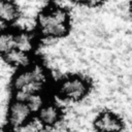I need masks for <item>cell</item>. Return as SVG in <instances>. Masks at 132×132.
<instances>
[{
	"label": "cell",
	"mask_w": 132,
	"mask_h": 132,
	"mask_svg": "<svg viewBox=\"0 0 132 132\" xmlns=\"http://www.w3.org/2000/svg\"><path fill=\"white\" fill-rule=\"evenodd\" d=\"M47 81L45 68L39 63H32L25 69H20L11 80L14 91V99L25 101L28 96L34 93H41Z\"/></svg>",
	"instance_id": "1"
},
{
	"label": "cell",
	"mask_w": 132,
	"mask_h": 132,
	"mask_svg": "<svg viewBox=\"0 0 132 132\" xmlns=\"http://www.w3.org/2000/svg\"><path fill=\"white\" fill-rule=\"evenodd\" d=\"M70 18L68 11L61 6L43 9L37 16V28L45 38H60L69 32Z\"/></svg>",
	"instance_id": "2"
},
{
	"label": "cell",
	"mask_w": 132,
	"mask_h": 132,
	"mask_svg": "<svg viewBox=\"0 0 132 132\" xmlns=\"http://www.w3.org/2000/svg\"><path fill=\"white\" fill-rule=\"evenodd\" d=\"M90 89L91 85L87 78L80 75H69L59 81L57 93L61 99L76 102L87 97Z\"/></svg>",
	"instance_id": "3"
},
{
	"label": "cell",
	"mask_w": 132,
	"mask_h": 132,
	"mask_svg": "<svg viewBox=\"0 0 132 132\" xmlns=\"http://www.w3.org/2000/svg\"><path fill=\"white\" fill-rule=\"evenodd\" d=\"M32 116L33 112L25 101L14 99L8 105L6 120L10 128L20 130L32 121Z\"/></svg>",
	"instance_id": "4"
},
{
	"label": "cell",
	"mask_w": 132,
	"mask_h": 132,
	"mask_svg": "<svg viewBox=\"0 0 132 132\" xmlns=\"http://www.w3.org/2000/svg\"><path fill=\"white\" fill-rule=\"evenodd\" d=\"M93 126L96 132H122L124 122L117 113L105 110L95 118Z\"/></svg>",
	"instance_id": "5"
},
{
	"label": "cell",
	"mask_w": 132,
	"mask_h": 132,
	"mask_svg": "<svg viewBox=\"0 0 132 132\" xmlns=\"http://www.w3.org/2000/svg\"><path fill=\"white\" fill-rule=\"evenodd\" d=\"M63 112L61 107L54 102H46L43 107L36 113V119L42 127L52 129L59 125L62 121Z\"/></svg>",
	"instance_id": "6"
},
{
	"label": "cell",
	"mask_w": 132,
	"mask_h": 132,
	"mask_svg": "<svg viewBox=\"0 0 132 132\" xmlns=\"http://www.w3.org/2000/svg\"><path fill=\"white\" fill-rule=\"evenodd\" d=\"M21 18L18 4L12 0H0V22L3 24H14Z\"/></svg>",
	"instance_id": "7"
},
{
	"label": "cell",
	"mask_w": 132,
	"mask_h": 132,
	"mask_svg": "<svg viewBox=\"0 0 132 132\" xmlns=\"http://www.w3.org/2000/svg\"><path fill=\"white\" fill-rule=\"evenodd\" d=\"M4 61L12 67L20 68V69H25L28 68L29 66L32 65V60L30 57V54L22 52L20 50H12L6 55L3 56Z\"/></svg>",
	"instance_id": "8"
},
{
	"label": "cell",
	"mask_w": 132,
	"mask_h": 132,
	"mask_svg": "<svg viewBox=\"0 0 132 132\" xmlns=\"http://www.w3.org/2000/svg\"><path fill=\"white\" fill-rule=\"evenodd\" d=\"M34 46L33 35L28 31H20L15 33V48L30 54Z\"/></svg>",
	"instance_id": "9"
},
{
	"label": "cell",
	"mask_w": 132,
	"mask_h": 132,
	"mask_svg": "<svg viewBox=\"0 0 132 132\" xmlns=\"http://www.w3.org/2000/svg\"><path fill=\"white\" fill-rule=\"evenodd\" d=\"M15 48V33L8 31L0 32V54L6 55Z\"/></svg>",
	"instance_id": "10"
},
{
	"label": "cell",
	"mask_w": 132,
	"mask_h": 132,
	"mask_svg": "<svg viewBox=\"0 0 132 132\" xmlns=\"http://www.w3.org/2000/svg\"><path fill=\"white\" fill-rule=\"evenodd\" d=\"M25 102L27 103V105L29 106V108L31 109V111L33 113H37L43 107V105L46 103L44 100V97L42 96L41 93L31 94L30 96H28L26 98Z\"/></svg>",
	"instance_id": "11"
},
{
	"label": "cell",
	"mask_w": 132,
	"mask_h": 132,
	"mask_svg": "<svg viewBox=\"0 0 132 132\" xmlns=\"http://www.w3.org/2000/svg\"><path fill=\"white\" fill-rule=\"evenodd\" d=\"M105 0H86V4L90 7H97L104 3Z\"/></svg>",
	"instance_id": "12"
},
{
	"label": "cell",
	"mask_w": 132,
	"mask_h": 132,
	"mask_svg": "<svg viewBox=\"0 0 132 132\" xmlns=\"http://www.w3.org/2000/svg\"><path fill=\"white\" fill-rule=\"evenodd\" d=\"M73 3H76V4H82V3H86V0H69Z\"/></svg>",
	"instance_id": "13"
},
{
	"label": "cell",
	"mask_w": 132,
	"mask_h": 132,
	"mask_svg": "<svg viewBox=\"0 0 132 132\" xmlns=\"http://www.w3.org/2000/svg\"><path fill=\"white\" fill-rule=\"evenodd\" d=\"M0 132H11L9 129H6V128H2L0 127Z\"/></svg>",
	"instance_id": "14"
},
{
	"label": "cell",
	"mask_w": 132,
	"mask_h": 132,
	"mask_svg": "<svg viewBox=\"0 0 132 132\" xmlns=\"http://www.w3.org/2000/svg\"><path fill=\"white\" fill-rule=\"evenodd\" d=\"M131 8H132V2H131Z\"/></svg>",
	"instance_id": "15"
}]
</instances>
